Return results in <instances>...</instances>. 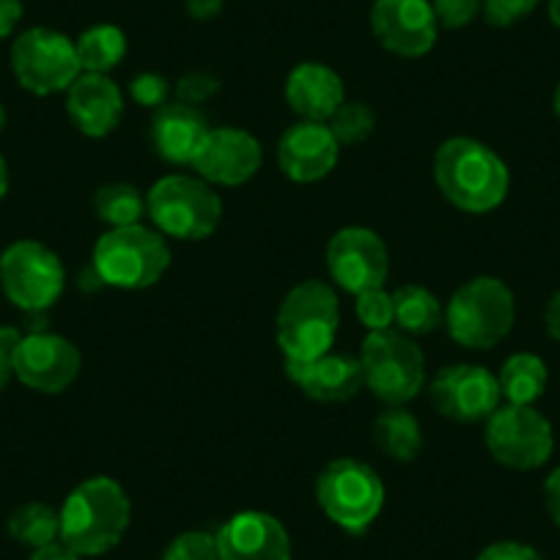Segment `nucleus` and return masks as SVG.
<instances>
[{"instance_id":"nucleus-23","label":"nucleus","mask_w":560,"mask_h":560,"mask_svg":"<svg viewBox=\"0 0 560 560\" xmlns=\"http://www.w3.org/2000/svg\"><path fill=\"white\" fill-rule=\"evenodd\" d=\"M500 396L505 404H520V407H533L538 398L547 393L549 385V369L544 358L533 352H514L505 358L500 365Z\"/></svg>"},{"instance_id":"nucleus-22","label":"nucleus","mask_w":560,"mask_h":560,"mask_svg":"<svg viewBox=\"0 0 560 560\" xmlns=\"http://www.w3.org/2000/svg\"><path fill=\"white\" fill-rule=\"evenodd\" d=\"M209 121L201 107L168 102L152 116V143L168 165H190L209 135Z\"/></svg>"},{"instance_id":"nucleus-5","label":"nucleus","mask_w":560,"mask_h":560,"mask_svg":"<svg viewBox=\"0 0 560 560\" xmlns=\"http://www.w3.org/2000/svg\"><path fill=\"white\" fill-rule=\"evenodd\" d=\"M516 300L509 283L478 275L462 283L445 305V330L465 349H492L514 330Z\"/></svg>"},{"instance_id":"nucleus-34","label":"nucleus","mask_w":560,"mask_h":560,"mask_svg":"<svg viewBox=\"0 0 560 560\" xmlns=\"http://www.w3.org/2000/svg\"><path fill=\"white\" fill-rule=\"evenodd\" d=\"M440 28L462 31L483 12V0H432Z\"/></svg>"},{"instance_id":"nucleus-9","label":"nucleus","mask_w":560,"mask_h":560,"mask_svg":"<svg viewBox=\"0 0 560 560\" xmlns=\"http://www.w3.org/2000/svg\"><path fill=\"white\" fill-rule=\"evenodd\" d=\"M67 269L58 253L36 240L12 242L0 253V289L25 314H45L61 300Z\"/></svg>"},{"instance_id":"nucleus-33","label":"nucleus","mask_w":560,"mask_h":560,"mask_svg":"<svg viewBox=\"0 0 560 560\" xmlns=\"http://www.w3.org/2000/svg\"><path fill=\"white\" fill-rule=\"evenodd\" d=\"M174 94H176V102H182V105L201 107L207 105L212 96L220 94V80L214 78V74L196 69V72H187L176 80Z\"/></svg>"},{"instance_id":"nucleus-17","label":"nucleus","mask_w":560,"mask_h":560,"mask_svg":"<svg viewBox=\"0 0 560 560\" xmlns=\"http://www.w3.org/2000/svg\"><path fill=\"white\" fill-rule=\"evenodd\" d=\"M278 165L283 176L298 185H314L336 171L341 143L332 129L322 121H298L280 135Z\"/></svg>"},{"instance_id":"nucleus-14","label":"nucleus","mask_w":560,"mask_h":560,"mask_svg":"<svg viewBox=\"0 0 560 560\" xmlns=\"http://www.w3.org/2000/svg\"><path fill=\"white\" fill-rule=\"evenodd\" d=\"M429 398L443 418L456 423H487L500 407L498 374L476 363L445 365L429 382Z\"/></svg>"},{"instance_id":"nucleus-29","label":"nucleus","mask_w":560,"mask_h":560,"mask_svg":"<svg viewBox=\"0 0 560 560\" xmlns=\"http://www.w3.org/2000/svg\"><path fill=\"white\" fill-rule=\"evenodd\" d=\"M327 127L332 129L336 140L341 147H358L363 140H369L376 129V113L374 107L365 105V102H343L332 118L327 121Z\"/></svg>"},{"instance_id":"nucleus-16","label":"nucleus","mask_w":560,"mask_h":560,"mask_svg":"<svg viewBox=\"0 0 560 560\" xmlns=\"http://www.w3.org/2000/svg\"><path fill=\"white\" fill-rule=\"evenodd\" d=\"M261 140L240 127H212L192 160V171L214 187L247 185L261 171Z\"/></svg>"},{"instance_id":"nucleus-4","label":"nucleus","mask_w":560,"mask_h":560,"mask_svg":"<svg viewBox=\"0 0 560 560\" xmlns=\"http://www.w3.org/2000/svg\"><path fill=\"white\" fill-rule=\"evenodd\" d=\"M91 267L100 272L102 283L124 292L152 289L171 267V245L158 229L149 225H124L107 229L96 240Z\"/></svg>"},{"instance_id":"nucleus-47","label":"nucleus","mask_w":560,"mask_h":560,"mask_svg":"<svg viewBox=\"0 0 560 560\" xmlns=\"http://www.w3.org/2000/svg\"><path fill=\"white\" fill-rule=\"evenodd\" d=\"M3 127H7V110L0 105V132H3Z\"/></svg>"},{"instance_id":"nucleus-39","label":"nucleus","mask_w":560,"mask_h":560,"mask_svg":"<svg viewBox=\"0 0 560 560\" xmlns=\"http://www.w3.org/2000/svg\"><path fill=\"white\" fill-rule=\"evenodd\" d=\"M23 12V0H0V39H7L18 31Z\"/></svg>"},{"instance_id":"nucleus-7","label":"nucleus","mask_w":560,"mask_h":560,"mask_svg":"<svg viewBox=\"0 0 560 560\" xmlns=\"http://www.w3.org/2000/svg\"><path fill=\"white\" fill-rule=\"evenodd\" d=\"M147 207L154 229L165 240L201 242L212 236L223 220V201L201 176H163L149 190Z\"/></svg>"},{"instance_id":"nucleus-10","label":"nucleus","mask_w":560,"mask_h":560,"mask_svg":"<svg viewBox=\"0 0 560 560\" xmlns=\"http://www.w3.org/2000/svg\"><path fill=\"white\" fill-rule=\"evenodd\" d=\"M489 456L509 470H538L555 451V429L536 407L500 404L487 418Z\"/></svg>"},{"instance_id":"nucleus-15","label":"nucleus","mask_w":560,"mask_h":560,"mask_svg":"<svg viewBox=\"0 0 560 560\" xmlns=\"http://www.w3.org/2000/svg\"><path fill=\"white\" fill-rule=\"evenodd\" d=\"M369 20L376 42L398 58H423L438 45L432 0H374Z\"/></svg>"},{"instance_id":"nucleus-28","label":"nucleus","mask_w":560,"mask_h":560,"mask_svg":"<svg viewBox=\"0 0 560 560\" xmlns=\"http://www.w3.org/2000/svg\"><path fill=\"white\" fill-rule=\"evenodd\" d=\"M94 212L110 229L138 225L143 214H149L147 196L127 182H110L94 192Z\"/></svg>"},{"instance_id":"nucleus-13","label":"nucleus","mask_w":560,"mask_h":560,"mask_svg":"<svg viewBox=\"0 0 560 560\" xmlns=\"http://www.w3.org/2000/svg\"><path fill=\"white\" fill-rule=\"evenodd\" d=\"M14 376L36 393H63L83 371V354L58 332L34 330L12 347Z\"/></svg>"},{"instance_id":"nucleus-45","label":"nucleus","mask_w":560,"mask_h":560,"mask_svg":"<svg viewBox=\"0 0 560 560\" xmlns=\"http://www.w3.org/2000/svg\"><path fill=\"white\" fill-rule=\"evenodd\" d=\"M547 14H549V23H552L555 28H560V0H549Z\"/></svg>"},{"instance_id":"nucleus-2","label":"nucleus","mask_w":560,"mask_h":560,"mask_svg":"<svg viewBox=\"0 0 560 560\" xmlns=\"http://www.w3.org/2000/svg\"><path fill=\"white\" fill-rule=\"evenodd\" d=\"M129 522L132 503L127 489L110 476L85 478L61 505V541L80 558H100L121 544Z\"/></svg>"},{"instance_id":"nucleus-38","label":"nucleus","mask_w":560,"mask_h":560,"mask_svg":"<svg viewBox=\"0 0 560 560\" xmlns=\"http://www.w3.org/2000/svg\"><path fill=\"white\" fill-rule=\"evenodd\" d=\"M544 505H547L549 520L560 530V467H555L547 476V481H544Z\"/></svg>"},{"instance_id":"nucleus-25","label":"nucleus","mask_w":560,"mask_h":560,"mask_svg":"<svg viewBox=\"0 0 560 560\" xmlns=\"http://www.w3.org/2000/svg\"><path fill=\"white\" fill-rule=\"evenodd\" d=\"M398 330L407 336H429L445 322V305L432 289L420 283H404L393 292Z\"/></svg>"},{"instance_id":"nucleus-19","label":"nucleus","mask_w":560,"mask_h":560,"mask_svg":"<svg viewBox=\"0 0 560 560\" xmlns=\"http://www.w3.org/2000/svg\"><path fill=\"white\" fill-rule=\"evenodd\" d=\"M67 113L85 138H107L124 118V94L110 74L83 72L69 85Z\"/></svg>"},{"instance_id":"nucleus-43","label":"nucleus","mask_w":560,"mask_h":560,"mask_svg":"<svg viewBox=\"0 0 560 560\" xmlns=\"http://www.w3.org/2000/svg\"><path fill=\"white\" fill-rule=\"evenodd\" d=\"M78 287L83 289V292H96V289H105V283H102L100 272H96V269L89 264V269H83V272H80Z\"/></svg>"},{"instance_id":"nucleus-44","label":"nucleus","mask_w":560,"mask_h":560,"mask_svg":"<svg viewBox=\"0 0 560 560\" xmlns=\"http://www.w3.org/2000/svg\"><path fill=\"white\" fill-rule=\"evenodd\" d=\"M7 192H9V165L7 160L0 158V201L7 198Z\"/></svg>"},{"instance_id":"nucleus-32","label":"nucleus","mask_w":560,"mask_h":560,"mask_svg":"<svg viewBox=\"0 0 560 560\" xmlns=\"http://www.w3.org/2000/svg\"><path fill=\"white\" fill-rule=\"evenodd\" d=\"M129 96H132L135 105L158 110L171 102V83L160 72H140L129 83Z\"/></svg>"},{"instance_id":"nucleus-46","label":"nucleus","mask_w":560,"mask_h":560,"mask_svg":"<svg viewBox=\"0 0 560 560\" xmlns=\"http://www.w3.org/2000/svg\"><path fill=\"white\" fill-rule=\"evenodd\" d=\"M552 107H555V116L560 118V83L555 85V94H552Z\"/></svg>"},{"instance_id":"nucleus-20","label":"nucleus","mask_w":560,"mask_h":560,"mask_svg":"<svg viewBox=\"0 0 560 560\" xmlns=\"http://www.w3.org/2000/svg\"><path fill=\"white\" fill-rule=\"evenodd\" d=\"M287 376L305 396L322 404L349 401L365 387L360 358L341 352H327L322 358L303 360V363L287 360Z\"/></svg>"},{"instance_id":"nucleus-21","label":"nucleus","mask_w":560,"mask_h":560,"mask_svg":"<svg viewBox=\"0 0 560 560\" xmlns=\"http://www.w3.org/2000/svg\"><path fill=\"white\" fill-rule=\"evenodd\" d=\"M287 102L300 121L327 124L347 102V89L336 69L319 61H303L289 72Z\"/></svg>"},{"instance_id":"nucleus-26","label":"nucleus","mask_w":560,"mask_h":560,"mask_svg":"<svg viewBox=\"0 0 560 560\" xmlns=\"http://www.w3.org/2000/svg\"><path fill=\"white\" fill-rule=\"evenodd\" d=\"M83 72L110 74L127 56V34L118 25L100 23L85 28L74 42Z\"/></svg>"},{"instance_id":"nucleus-11","label":"nucleus","mask_w":560,"mask_h":560,"mask_svg":"<svg viewBox=\"0 0 560 560\" xmlns=\"http://www.w3.org/2000/svg\"><path fill=\"white\" fill-rule=\"evenodd\" d=\"M12 69L18 83L36 96L69 91L83 74L74 42L52 28H28L18 36L12 45Z\"/></svg>"},{"instance_id":"nucleus-18","label":"nucleus","mask_w":560,"mask_h":560,"mask_svg":"<svg viewBox=\"0 0 560 560\" xmlns=\"http://www.w3.org/2000/svg\"><path fill=\"white\" fill-rule=\"evenodd\" d=\"M220 560H292V536L267 511H240L214 533Z\"/></svg>"},{"instance_id":"nucleus-37","label":"nucleus","mask_w":560,"mask_h":560,"mask_svg":"<svg viewBox=\"0 0 560 560\" xmlns=\"http://www.w3.org/2000/svg\"><path fill=\"white\" fill-rule=\"evenodd\" d=\"M18 338H20L18 330H0V393L7 390V385L14 376L12 347L18 343Z\"/></svg>"},{"instance_id":"nucleus-27","label":"nucleus","mask_w":560,"mask_h":560,"mask_svg":"<svg viewBox=\"0 0 560 560\" xmlns=\"http://www.w3.org/2000/svg\"><path fill=\"white\" fill-rule=\"evenodd\" d=\"M7 527L9 536L18 544L31 549H42L47 544L61 541V511L34 500V503H25L20 509H14Z\"/></svg>"},{"instance_id":"nucleus-42","label":"nucleus","mask_w":560,"mask_h":560,"mask_svg":"<svg viewBox=\"0 0 560 560\" xmlns=\"http://www.w3.org/2000/svg\"><path fill=\"white\" fill-rule=\"evenodd\" d=\"M28 560H83V558H80L74 549H69L63 541H56V544H47V547L42 549H34V555H31Z\"/></svg>"},{"instance_id":"nucleus-8","label":"nucleus","mask_w":560,"mask_h":560,"mask_svg":"<svg viewBox=\"0 0 560 560\" xmlns=\"http://www.w3.org/2000/svg\"><path fill=\"white\" fill-rule=\"evenodd\" d=\"M365 387L387 407H404L427 387V358L412 336L396 330L369 332L360 343Z\"/></svg>"},{"instance_id":"nucleus-36","label":"nucleus","mask_w":560,"mask_h":560,"mask_svg":"<svg viewBox=\"0 0 560 560\" xmlns=\"http://www.w3.org/2000/svg\"><path fill=\"white\" fill-rule=\"evenodd\" d=\"M476 560H544L538 549L522 541H494L487 549H481Z\"/></svg>"},{"instance_id":"nucleus-24","label":"nucleus","mask_w":560,"mask_h":560,"mask_svg":"<svg viewBox=\"0 0 560 560\" xmlns=\"http://www.w3.org/2000/svg\"><path fill=\"white\" fill-rule=\"evenodd\" d=\"M374 443L396 462H415L423 448V429L407 407H387L374 420Z\"/></svg>"},{"instance_id":"nucleus-35","label":"nucleus","mask_w":560,"mask_h":560,"mask_svg":"<svg viewBox=\"0 0 560 560\" xmlns=\"http://www.w3.org/2000/svg\"><path fill=\"white\" fill-rule=\"evenodd\" d=\"M541 0H483V18L492 28H511L525 20Z\"/></svg>"},{"instance_id":"nucleus-41","label":"nucleus","mask_w":560,"mask_h":560,"mask_svg":"<svg viewBox=\"0 0 560 560\" xmlns=\"http://www.w3.org/2000/svg\"><path fill=\"white\" fill-rule=\"evenodd\" d=\"M544 327H547V336L560 347V292H555L544 305Z\"/></svg>"},{"instance_id":"nucleus-12","label":"nucleus","mask_w":560,"mask_h":560,"mask_svg":"<svg viewBox=\"0 0 560 560\" xmlns=\"http://www.w3.org/2000/svg\"><path fill=\"white\" fill-rule=\"evenodd\" d=\"M325 261L336 287L354 298L369 289L385 287L390 275V250L385 240L365 225L336 231L327 242Z\"/></svg>"},{"instance_id":"nucleus-3","label":"nucleus","mask_w":560,"mask_h":560,"mask_svg":"<svg viewBox=\"0 0 560 560\" xmlns=\"http://www.w3.org/2000/svg\"><path fill=\"white\" fill-rule=\"evenodd\" d=\"M338 325H341V303L336 289L325 280L308 278L289 289L280 303L275 316V343L283 352V360L303 363L332 352Z\"/></svg>"},{"instance_id":"nucleus-40","label":"nucleus","mask_w":560,"mask_h":560,"mask_svg":"<svg viewBox=\"0 0 560 560\" xmlns=\"http://www.w3.org/2000/svg\"><path fill=\"white\" fill-rule=\"evenodd\" d=\"M225 0H185L187 18L196 20V23H209V20L220 18Z\"/></svg>"},{"instance_id":"nucleus-6","label":"nucleus","mask_w":560,"mask_h":560,"mask_svg":"<svg viewBox=\"0 0 560 560\" xmlns=\"http://www.w3.org/2000/svg\"><path fill=\"white\" fill-rule=\"evenodd\" d=\"M316 503L332 525L360 536L385 509V483L369 462L338 456L316 478Z\"/></svg>"},{"instance_id":"nucleus-31","label":"nucleus","mask_w":560,"mask_h":560,"mask_svg":"<svg viewBox=\"0 0 560 560\" xmlns=\"http://www.w3.org/2000/svg\"><path fill=\"white\" fill-rule=\"evenodd\" d=\"M163 560H220L218 538L209 530H185L171 538Z\"/></svg>"},{"instance_id":"nucleus-1","label":"nucleus","mask_w":560,"mask_h":560,"mask_svg":"<svg viewBox=\"0 0 560 560\" xmlns=\"http://www.w3.org/2000/svg\"><path fill=\"white\" fill-rule=\"evenodd\" d=\"M434 185L445 201L467 214L494 212L509 198L511 174L505 160L476 138H448L432 163Z\"/></svg>"},{"instance_id":"nucleus-30","label":"nucleus","mask_w":560,"mask_h":560,"mask_svg":"<svg viewBox=\"0 0 560 560\" xmlns=\"http://www.w3.org/2000/svg\"><path fill=\"white\" fill-rule=\"evenodd\" d=\"M354 314L360 325L369 332L390 330L396 325V308H393V294L385 287L369 289V292L354 298Z\"/></svg>"}]
</instances>
